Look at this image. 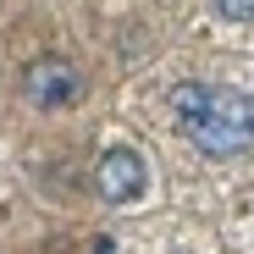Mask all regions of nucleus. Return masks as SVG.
I'll list each match as a JSON object with an SVG mask.
<instances>
[{"instance_id":"f257e3e1","label":"nucleus","mask_w":254,"mask_h":254,"mask_svg":"<svg viewBox=\"0 0 254 254\" xmlns=\"http://www.w3.org/2000/svg\"><path fill=\"white\" fill-rule=\"evenodd\" d=\"M172 111H177V127L188 133V144L204 149L210 160H232V155L254 149V100L238 89L183 83V89H172Z\"/></svg>"},{"instance_id":"f03ea898","label":"nucleus","mask_w":254,"mask_h":254,"mask_svg":"<svg viewBox=\"0 0 254 254\" xmlns=\"http://www.w3.org/2000/svg\"><path fill=\"white\" fill-rule=\"evenodd\" d=\"M94 188L105 204H133L144 193V155L133 149H111L100 166H94Z\"/></svg>"},{"instance_id":"7ed1b4c3","label":"nucleus","mask_w":254,"mask_h":254,"mask_svg":"<svg viewBox=\"0 0 254 254\" xmlns=\"http://www.w3.org/2000/svg\"><path fill=\"white\" fill-rule=\"evenodd\" d=\"M22 89L39 111H61L77 100V66L72 61H33L28 77H22Z\"/></svg>"},{"instance_id":"20e7f679","label":"nucleus","mask_w":254,"mask_h":254,"mask_svg":"<svg viewBox=\"0 0 254 254\" xmlns=\"http://www.w3.org/2000/svg\"><path fill=\"white\" fill-rule=\"evenodd\" d=\"M216 11L227 22H254V0H216Z\"/></svg>"}]
</instances>
